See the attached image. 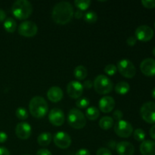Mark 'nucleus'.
<instances>
[{
	"instance_id": "obj_1",
	"label": "nucleus",
	"mask_w": 155,
	"mask_h": 155,
	"mask_svg": "<svg viewBox=\"0 0 155 155\" xmlns=\"http://www.w3.org/2000/svg\"><path fill=\"white\" fill-rule=\"evenodd\" d=\"M74 14V8L71 3L68 2H60L53 8L51 18L57 24L64 25L72 20Z\"/></svg>"
},
{
	"instance_id": "obj_2",
	"label": "nucleus",
	"mask_w": 155,
	"mask_h": 155,
	"mask_svg": "<svg viewBox=\"0 0 155 155\" xmlns=\"http://www.w3.org/2000/svg\"><path fill=\"white\" fill-rule=\"evenodd\" d=\"M29 110L33 117L42 118L47 114L48 105L44 98L41 96H34L29 103Z\"/></svg>"
},
{
	"instance_id": "obj_3",
	"label": "nucleus",
	"mask_w": 155,
	"mask_h": 155,
	"mask_svg": "<svg viewBox=\"0 0 155 155\" xmlns=\"http://www.w3.org/2000/svg\"><path fill=\"white\" fill-rule=\"evenodd\" d=\"M12 12L19 20H26L33 13V5L27 0H18L12 5Z\"/></svg>"
},
{
	"instance_id": "obj_4",
	"label": "nucleus",
	"mask_w": 155,
	"mask_h": 155,
	"mask_svg": "<svg viewBox=\"0 0 155 155\" xmlns=\"http://www.w3.org/2000/svg\"><path fill=\"white\" fill-rule=\"evenodd\" d=\"M93 86L95 92L100 95H107L113 90L114 84L111 80L105 75H98L93 82Z\"/></svg>"
},
{
	"instance_id": "obj_5",
	"label": "nucleus",
	"mask_w": 155,
	"mask_h": 155,
	"mask_svg": "<svg viewBox=\"0 0 155 155\" xmlns=\"http://www.w3.org/2000/svg\"><path fill=\"white\" fill-rule=\"evenodd\" d=\"M68 122L72 128L80 130L84 128L86 125V118L81 110L77 108H73L68 114Z\"/></svg>"
},
{
	"instance_id": "obj_6",
	"label": "nucleus",
	"mask_w": 155,
	"mask_h": 155,
	"mask_svg": "<svg viewBox=\"0 0 155 155\" xmlns=\"http://www.w3.org/2000/svg\"><path fill=\"white\" fill-rule=\"evenodd\" d=\"M117 71H119L120 74L126 78H133L136 74V67H135L134 64L129 59L124 58L119 61L117 65Z\"/></svg>"
},
{
	"instance_id": "obj_7",
	"label": "nucleus",
	"mask_w": 155,
	"mask_h": 155,
	"mask_svg": "<svg viewBox=\"0 0 155 155\" xmlns=\"http://www.w3.org/2000/svg\"><path fill=\"white\" fill-rule=\"evenodd\" d=\"M142 118L150 124H155V103L148 101L142 104L140 109Z\"/></svg>"
},
{
	"instance_id": "obj_8",
	"label": "nucleus",
	"mask_w": 155,
	"mask_h": 155,
	"mask_svg": "<svg viewBox=\"0 0 155 155\" xmlns=\"http://www.w3.org/2000/svg\"><path fill=\"white\" fill-rule=\"evenodd\" d=\"M114 129L117 136L120 138H129L133 133V127L132 124L124 120L117 121Z\"/></svg>"
},
{
	"instance_id": "obj_9",
	"label": "nucleus",
	"mask_w": 155,
	"mask_h": 155,
	"mask_svg": "<svg viewBox=\"0 0 155 155\" xmlns=\"http://www.w3.org/2000/svg\"><path fill=\"white\" fill-rule=\"evenodd\" d=\"M18 33L24 37H33L38 32V27L36 23L31 21H26L21 23L18 29Z\"/></svg>"
},
{
	"instance_id": "obj_10",
	"label": "nucleus",
	"mask_w": 155,
	"mask_h": 155,
	"mask_svg": "<svg viewBox=\"0 0 155 155\" xmlns=\"http://www.w3.org/2000/svg\"><path fill=\"white\" fill-rule=\"evenodd\" d=\"M53 141L58 148L61 149H66L71 146L72 143L71 137L65 132H57L53 136Z\"/></svg>"
},
{
	"instance_id": "obj_11",
	"label": "nucleus",
	"mask_w": 155,
	"mask_h": 155,
	"mask_svg": "<svg viewBox=\"0 0 155 155\" xmlns=\"http://www.w3.org/2000/svg\"><path fill=\"white\" fill-rule=\"evenodd\" d=\"M135 36L137 40L141 41V42H148L154 36V30L149 26H139L136 28V32H135Z\"/></svg>"
},
{
	"instance_id": "obj_12",
	"label": "nucleus",
	"mask_w": 155,
	"mask_h": 155,
	"mask_svg": "<svg viewBox=\"0 0 155 155\" xmlns=\"http://www.w3.org/2000/svg\"><path fill=\"white\" fill-rule=\"evenodd\" d=\"M83 84L77 80H72L67 86V92L71 98L78 99L83 93Z\"/></svg>"
},
{
	"instance_id": "obj_13",
	"label": "nucleus",
	"mask_w": 155,
	"mask_h": 155,
	"mask_svg": "<svg viewBox=\"0 0 155 155\" xmlns=\"http://www.w3.org/2000/svg\"><path fill=\"white\" fill-rule=\"evenodd\" d=\"M32 133L31 126L26 122L19 123L15 127V134L17 137L22 140H27L30 137Z\"/></svg>"
},
{
	"instance_id": "obj_14",
	"label": "nucleus",
	"mask_w": 155,
	"mask_h": 155,
	"mask_svg": "<svg viewBox=\"0 0 155 155\" xmlns=\"http://www.w3.org/2000/svg\"><path fill=\"white\" fill-rule=\"evenodd\" d=\"M48 120L52 125L55 127H61L64 123V114L59 108L51 109L48 114Z\"/></svg>"
},
{
	"instance_id": "obj_15",
	"label": "nucleus",
	"mask_w": 155,
	"mask_h": 155,
	"mask_svg": "<svg viewBox=\"0 0 155 155\" xmlns=\"http://www.w3.org/2000/svg\"><path fill=\"white\" fill-rule=\"evenodd\" d=\"M140 70L147 77L155 76V59L148 58L144 59L140 64Z\"/></svg>"
},
{
	"instance_id": "obj_16",
	"label": "nucleus",
	"mask_w": 155,
	"mask_h": 155,
	"mask_svg": "<svg viewBox=\"0 0 155 155\" xmlns=\"http://www.w3.org/2000/svg\"><path fill=\"white\" fill-rule=\"evenodd\" d=\"M99 109L103 113H110L114 109L115 100L111 96H104L99 100Z\"/></svg>"
},
{
	"instance_id": "obj_17",
	"label": "nucleus",
	"mask_w": 155,
	"mask_h": 155,
	"mask_svg": "<svg viewBox=\"0 0 155 155\" xmlns=\"http://www.w3.org/2000/svg\"><path fill=\"white\" fill-rule=\"evenodd\" d=\"M116 151L119 155H133L135 153V148L130 142L123 141L117 144Z\"/></svg>"
},
{
	"instance_id": "obj_18",
	"label": "nucleus",
	"mask_w": 155,
	"mask_h": 155,
	"mask_svg": "<svg viewBox=\"0 0 155 155\" xmlns=\"http://www.w3.org/2000/svg\"><path fill=\"white\" fill-rule=\"evenodd\" d=\"M63 90L58 86H52L47 92V98L51 102H58L63 98Z\"/></svg>"
},
{
	"instance_id": "obj_19",
	"label": "nucleus",
	"mask_w": 155,
	"mask_h": 155,
	"mask_svg": "<svg viewBox=\"0 0 155 155\" xmlns=\"http://www.w3.org/2000/svg\"><path fill=\"white\" fill-rule=\"evenodd\" d=\"M139 150L142 155H155V142L152 140L143 141Z\"/></svg>"
},
{
	"instance_id": "obj_20",
	"label": "nucleus",
	"mask_w": 155,
	"mask_h": 155,
	"mask_svg": "<svg viewBox=\"0 0 155 155\" xmlns=\"http://www.w3.org/2000/svg\"><path fill=\"white\" fill-rule=\"evenodd\" d=\"M53 139V136L49 132H44L39 135L37 138V142L40 146L46 147L50 145Z\"/></svg>"
},
{
	"instance_id": "obj_21",
	"label": "nucleus",
	"mask_w": 155,
	"mask_h": 155,
	"mask_svg": "<svg viewBox=\"0 0 155 155\" xmlns=\"http://www.w3.org/2000/svg\"><path fill=\"white\" fill-rule=\"evenodd\" d=\"M130 89V86L127 82L120 81L116 84L114 87L115 92L120 95H126Z\"/></svg>"
},
{
	"instance_id": "obj_22",
	"label": "nucleus",
	"mask_w": 155,
	"mask_h": 155,
	"mask_svg": "<svg viewBox=\"0 0 155 155\" xmlns=\"http://www.w3.org/2000/svg\"><path fill=\"white\" fill-rule=\"evenodd\" d=\"M99 127L104 130H108L111 129L114 126V119L111 117L104 116L101 117L99 120Z\"/></svg>"
},
{
	"instance_id": "obj_23",
	"label": "nucleus",
	"mask_w": 155,
	"mask_h": 155,
	"mask_svg": "<svg viewBox=\"0 0 155 155\" xmlns=\"http://www.w3.org/2000/svg\"><path fill=\"white\" fill-rule=\"evenodd\" d=\"M74 77L78 80H83L86 78L88 75V71L83 65H79L76 67L74 71Z\"/></svg>"
},
{
	"instance_id": "obj_24",
	"label": "nucleus",
	"mask_w": 155,
	"mask_h": 155,
	"mask_svg": "<svg viewBox=\"0 0 155 155\" xmlns=\"http://www.w3.org/2000/svg\"><path fill=\"white\" fill-rule=\"evenodd\" d=\"M100 115V110L96 107L91 106L88 107L86 110V116L89 120L94 121L98 118Z\"/></svg>"
},
{
	"instance_id": "obj_25",
	"label": "nucleus",
	"mask_w": 155,
	"mask_h": 155,
	"mask_svg": "<svg viewBox=\"0 0 155 155\" xmlns=\"http://www.w3.org/2000/svg\"><path fill=\"white\" fill-rule=\"evenodd\" d=\"M4 28L8 33H14L16 30L17 23L15 20L12 18H8L4 21Z\"/></svg>"
},
{
	"instance_id": "obj_26",
	"label": "nucleus",
	"mask_w": 155,
	"mask_h": 155,
	"mask_svg": "<svg viewBox=\"0 0 155 155\" xmlns=\"http://www.w3.org/2000/svg\"><path fill=\"white\" fill-rule=\"evenodd\" d=\"M83 18L86 22L89 23V24H93V23L96 22L97 19H98V15L94 11H88L83 15Z\"/></svg>"
},
{
	"instance_id": "obj_27",
	"label": "nucleus",
	"mask_w": 155,
	"mask_h": 155,
	"mask_svg": "<svg viewBox=\"0 0 155 155\" xmlns=\"http://www.w3.org/2000/svg\"><path fill=\"white\" fill-rule=\"evenodd\" d=\"M74 5L79 10L83 12L89 8L91 5V1L89 0H76L74 2Z\"/></svg>"
},
{
	"instance_id": "obj_28",
	"label": "nucleus",
	"mask_w": 155,
	"mask_h": 155,
	"mask_svg": "<svg viewBox=\"0 0 155 155\" xmlns=\"http://www.w3.org/2000/svg\"><path fill=\"white\" fill-rule=\"evenodd\" d=\"M15 114H16L17 117L21 120H25L29 117L28 111L27 110V109L22 107H19L17 108L16 111H15Z\"/></svg>"
},
{
	"instance_id": "obj_29",
	"label": "nucleus",
	"mask_w": 155,
	"mask_h": 155,
	"mask_svg": "<svg viewBox=\"0 0 155 155\" xmlns=\"http://www.w3.org/2000/svg\"><path fill=\"white\" fill-rule=\"evenodd\" d=\"M145 133L142 129H136L134 132H133V136L134 139L138 142H143L145 141Z\"/></svg>"
},
{
	"instance_id": "obj_30",
	"label": "nucleus",
	"mask_w": 155,
	"mask_h": 155,
	"mask_svg": "<svg viewBox=\"0 0 155 155\" xmlns=\"http://www.w3.org/2000/svg\"><path fill=\"white\" fill-rule=\"evenodd\" d=\"M89 103H90V101H89L88 98H80L77 99V102H76V105L77 106L78 108H80V109L87 108L89 105Z\"/></svg>"
},
{
	"instance_id": "obj_31",
	"label": "nucleus",
	"mask_w": 155,
	"mask_h": 155,
	"mask_svg": "<svg viewBox=\"0 0 155 155\" xmlns=\"http://www.w3.org/2000/svg\"><path fill=\"white\" fill-rule=\"evenodd\" d=\"M104 71V73H105L106 74H107L108 76H113L114 75L117 73V66H115L114 64H110L106 65Z\"/></svg>"
},
{
	"instance_id": "obj_32",
	"label": "nucleus",
	"mask_w": 155,
	"mask_h": 155,
	"mask_svg": "<svg viewBox=\"0 0 155 155\" xmlns=\"http://www.w3.org/2000/svg\"><path fill=\"white\" fill-rule=\"evenodd\" d=\"M142 4L146 8H155V0H142Z\"/></svg>"
},
{
	"instance_id": "obj_33",
	"label": "nucleus",
	"mask_w": 155,
	"mask_h": 155,
	"mask_svg": "<svg viewBox=\"0 0 155 155\" xmlns=\"http://www.w3.org/2000/svg\"><path fill=\"white\" fill-rule=\"evenodd\" d=\"M123 117H124V114L120 110H115L113 113V117L112 118L116 121H119L123 119Z\"/></svg>"
},
{
	"instance_id": "obj_34",
	"label": "nucleus",
	"mask_w": 155,
	"mask_h": 155,
	"mask_svg": "<svg viewBox=\"0 0 155 155\" xmlns=\"http://www.w3.org/2000/svg\"><path fill=\"white\" fill-rule=\"evenodd\" d=\"M96 155H112V153L108 148H101L97 151Z\"/></svg>"
},
{
	"instance_id": "obj_35",
	"label": "nucleus",
	"mask_w": 155,
	"mask_h": 155,
	"mask_svg": "<svg viewBox=\"0 0 155 155\" xmlns=\"http://www.w3.org/2000/svg\"><path fill=\"white\" fill-rule=\"evenodd\" d=\"M137 42V39L136 38V36H131L130 37L127 38V45H130V46H133L135 45Z\"/></svg>"
},
{
	"instance_id": "obj_36",
	"label": "nucleus",
	"mask_w": 155,
	"mask_h": 155,
	"mask_svg": "<svg viewBox=\"0 0 155 155\" xmlns=\"http://www.w3.org/2000/svg\"><path fill=\"white\" fill-rule=\"evenodd\" d=\"M36 155H52V154H51L49 150L45 149V148H42V149H39L36 152Z\"/></svg>"
},
{
	"instance_id": "obj_37",
	"label": "nucleus",
	"mask_w": 155,
	"mask_h": 155,
	"mask_svg": "<svg viewBox=\"0 0 155 155\" xmlns=\"http://www.w3.org/2000/svg\"><path fill=\"white\" fill-rule=\"evenodd\" d=\"M75 155H91V154L89 150L86 149V148H82V149L79 150V151L76 153Z\"/></svg>"
},
{
	"instance_id": "obj_38",
	"label": "nucleus",
	"mask_w": 155,
	"mask_h": 155,
	"mask_svg": "<svg viewBox=\"0 0 155 155\" xmlns=\"http://www.w3.org/2000/svg\"><path fill=\"white\" fill-rule=\"evenodd\" d=\"M8 135L5 132H0V143H4L7 141Z\"/></svg>"
},
{
	"instance_id": "obj_39",
	"label": "nucleus",
	"mask_w": 155,
	"mask_h": 155,
	"mask_svg": "<svg viewBox=\"0 0 155 155\" xmlns=\"http://www.w3.org/2000/svg\"><path fill=\"white\" fill-rule=\"evenodd\" d=\"M83 88H86V89H91V88L93 86V83H92L91 80H86V81L83 83Z\"/></svg>"
},
{
	"instance_id": "obj_40",
	"label": "nucleus",
	"mask_w": 155,
	"mask_h": 155,
	"mask_svg": "<svg viewBox=\"0 0 155 155\" xmlns=\"http://www.w3.org/2000/svg\"><path fill=\"white\" fill-rule=\"evenodd\" d=\"M74 16L75 17V18H77V19H80V18H82L83 17V12L80 10H77V12H74Z\"/></svg>"
},
{
	"instance_id": "obj_41",
	"label": "nucleus",
	"mask_w": 155,
	"mask_h": 155,
	"mask_svg": "<svg viewBox=\"0 0 155 155\" xmlns=\"http://www.w3.org/2000/svg\"><path fill=\"white\" fill-rule=\"evenodd\" d=\"M0 155H10V152L5 147H0Z\"/></svg>"
},
{
	"instance_id": "obj_42",
	"label": "nucleus",
	"mask_w": 155,
	"mask_h": 155,
	"mask_svg": "<svg viewBox=\"0 0 155 155\" xmlns=\"http://www.w3.org/2000/svg\"><path fill=\"white\" fill-rule=\"evenodd\" d=\"M6 19V14L4 10L2 9H0V22L2 21H5V20Z\"/></svg>"
},
{
	"instance_id": "obj_43",
	"label": "nucleus",
	"mask_w": 155,
	"mask_h": 155,
	"mask_svg": "<svg viewBox=\"0 0 155 155\" xmlns=\"http://www.w3.org/2000/svg\"><path fill=\"white\" fill-rule=\"evenodd\" d=\"M149 134L150 136L151 137V139H154L155 140V124L150 129V131H149Z\"/></svg>"
},
{
	"instance_id": "obj_44",
	"label": "nucleus",
	"mask_w": 155,
	"mask_h": 155,
	"mask_svg": "<svg viewBox=\"0 0 155 155\" xmlns=\"http://www.w3.org/2000/svg\"><path fill=\"white\" fill-rule=\"evenodd\" d=\"M151 95H152L153 98H154L155 99V87L152 89V92H151Z\"/></svg>"
},
{
	"instance_id": "obj_45",
	"label": "nucleus",
	"mask_w": 155,
	"mask_h": 155,
	"mask_svg": "<svg viewBox=\"0 0 155 155\" xmlns=\"http://www.w3.org/2000/svg\"><path fill=\"white\" fill-rule=\"evenodd\" d=\"M152 54H153V55H154L155 57V47L154 48H153V50H152Z\"/></svg>"
},
{
	"instance_id": "obj_46",
	"label": "nucleus",
	"mask_w": 155,
	"mask_h": 155,
	"mask_svg": "<svg viewBox=\"0 0 155 155\" xmlns=\"http://www.w3.org/2000/svg\"><path fill=\"white\" fill-rule=\"evenodd\" d=\"M154 29H155V22H154Z\"/></svg>"
},
{
	"instance_id": "obj_47",
	"label": "nucleus",
	"mask_w": 155,
	"mask_h": 155,
	"mask_svg": "<svg viewBox=\"0 0 155 155\" xmlns=\"http://www.w3.org/2000/svg\"><path fill=\"white\" fill-rule=\"evenodd\" d=\"M24 155H30V154H24Z\"/></svg>"
}]
</instances>
